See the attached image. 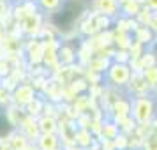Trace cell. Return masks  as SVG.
<instances>
[{"label": "cell", "instance_id": "obj_1", "mask_svg": "<svg viewBox=\"0 0 157 150\" xmlns=\"http://www.w3.org/2000/svg\"><path fill=\"white\" fill-rule=\"evenodd\" d=\"M86 11L88 6L85 0H62L60 7L46 16V23L53 29V32L69 37L78 32V25Z\"/></svg>", "mask_w": 157, "mask_h": 150}, {"label": "cell", "instance_id": "obj_2", "mask_svg": "<svg viewBox=\"0 0 157 150\" xmlns=\"http://www.w3.org/2000/svg\"><path fill=\"white\" fill-rule=\"evenodd\" d=\"M131 118L136 122L138 127L150 125L157 118V97L154 92L131 95Z\"/></svg>", "mask_w": 157, "mask_h": 150}, {"label": "cell", "instance_id": "obj_3", "mask_svg": "<svg viewBox=\"0 0 157 150\" xmlns=\"http://www.w3.org/2000/svg\"><path fill=\"white\" fill-rule=\"evenodd\" d=\"M132 74V65L131 62H120V60H111L106 71L102 72V78L106 81V85L113 90L125 92L129 85V79Z\"/></svg>", "mask_w": 157, "mask_h": 150}, {"label": "cell", "instance_id": "obj_4", "mask_svg": "<svg viewBox=\"0 0 157 150\" xmlns=\"http://www.w3.org/2000/svg\"><path fill=\"white\" fill-rule=\"evenodd\" d=\"M111 23H113V20L108 18V16H102L99 13H94V11L92 13L86 11V14L81 18V21L78 25V32L85 37H94L101 32L109 30Z\"/></svg>", "mask_w": 157, "mask_h": 150}, {"label": "cell", "instance_id": "obj_5", "mask_svg": "<svg viewBox=\"0 0 157 150\" xmlns=\"http://www.w3.org/2000/svg\"><path fill=\"white\" fill-rule=\"evenodd\" d=\"M44 25H46V16L41 11L30 13L29 16H25L21 21H20L21 32L29 37H39L41 36V30L44 29Z\"/></svg>", "mask_w": 157, "mask_h": 150}, {"label": "cell", "instance_id": "obj_6", "mask_svg": "<svg viewBox=\"0 0 157 150\" xmlns=\"http://www.w3.org/2000/svg\"><path fill=\"white\" fill-rule=\"evenodd\" d=\"M34 97H37L36 87L32 85V83H27V81L16 83L14 88L11 90V102L20 108H25Z\"/></svg>", "mask_w": 157, "mask_h": 150}, {"label": "cell", "instance_id": "obj_7", "mask_svg": "<svg viewBox=\"0 0 157 150\" xmlns=\"http://www.w3.org/2000/svg\"><path fill=\"white\" fill-rule=\"evenodd\" d=\"M86 6H88V9H92L94 13L108 16L113 21L120 16V0H90Z\"/></svg>", "mask_w": 157, "mask_h": 150}, {"label": "cell", "instance_id": "obj_8", "mask_svg": "<svg viewBox=\"0 0 157 150\" xmlns=\"http://www.w3.org/2000/svg\"><path fill=\"white\" fill-rule=\"evenodd\" d=\"M148 92H152V88H150V85L147 83L143 72L138 71V69H132V74H131L129 85H127V88H125V94L131 97V95H141V94H148Z\"/></svg>", "mask_w": 157, "mask_h": 150}, {"label": "cell", "instance_id": "obj_9", "mask_svg": "<svg viewBox=\"0 0 157 150\" xmlns=\"http://www.w3.org/2000/svg\"><path fill=\"white\" fill-rule=\"evenodd\" d=\"M25 55L30 64H41L44 55V41L41 37H30L27 46H25Z\"/></svg>", "mask_w": 157, "mask_h": 150}, {"label": "cell", "instance_id": "obj_10", "mask_svg": "<svg viewBox=\"0 0 157 150\" xmlns=\"http://www.w3.org/2000/svg\"><path fill=\"white\" fill-rule=\"evenodd\" d=\"M34 147L37 150H55L62 147V140H60L58 133H41L34 143Z\"/></svg>", "mask_w": 157, "mask_h": 150}, {"label": "cell", "instance_id": "obj_11", "mask_svg": "<svg viewBox=\"0 0 157 150\" xmlns=\"http://www.w3.org/2000/svg\"><path fill=\"white\" fill-rule=\"evenodd\" d=\"M58 64L60 65H72L78 60V50L69 43H60L58 44Z\"/></svg>", "mask_w": 157, "mask_h": 150}, {"label": "cell", "instance_id": "obj_12", "mask_svg": "<svg viewBox=\"0 0 157 150\" xmlns=\"http://www.w3.org/2000/svg\"><path fill=\"white\" fill-rule=\"evenodd\" d=\"M6 140H7L11 150H30L32 147H34V143L30 141V140L23 134L20 129H14V131L6 138Z\"/></svg>", "mask_w": 157, "mask_h": 150}, {"label": "cell", "instance_id": "obj_13", "mask_svg": "<svg viewBox=\"0 0 157 150\" xmlns=\"http://www.w3.org/2000/svg\"><path fill=\"white\" fill-rule=\"evenodd\" d=\"M95 141V136L92 134L90 129H85V127H78L76 129V136H74V147H79V148H88L92 147Z\"/></svg>", "mask_w": 157, "mask_h": 150}, {"label": "cell", "instance_id": "obj_14", "mask_svg": "<svg viewBox=\"0 0 157 150\" xmlns=\"http://www.w3.org/2000/svg\"><path fill=\"white\" fill-rule=\"evenodd\" d=\"M37 125H39V131L41 133H58V120L55 115H48L43 113L37 117Z\"/></svg>", "mask_w": 157, "mask_h": 150}, {"label": "cell", "instance_id": "obj_15", "mask_svg": "<svg viewBox=\"0 0 157 150\" xmlns=\"http://www.w3.org/2000/svg\"><path fill=\"white\" fill-rule=\"evenodd\" d=\"M101 134L104 140H109V141H113L117 136L120 134V127H118V124L109 117L108 120L102 122V127H101Z\"/></svg>", "mask_w": 157, "mask_h": 150}, {"label": "cell", "instance_id": "obj_16", "mask_svg": "<svg viewBox=\"0 0 157 150\" xmlns=\"http://www.w3.org/2000/svg\"><path fill=\"white\" fill-rule=\"evenodd\" d=\"M13 131H14V125H13L11 120H9L6 108L0 106V140H6Z\"/></svg>", "mask_w": 157, "mask_h": 150}, {"label": "cell", "instance_id": "obj_17", "mask_svg": "<svg viewBox=\"0 0 157 150\" xmlns=\"http://www.w3.org/2000/svg\"><path fill=\"white\" fill-rule=\"evenodd\" d=\"M60 4H62V0H36L37 9H39L44 16H48L50 13L57 11V9L60 7Z\"/></svg>", "mask_w": 157, "mask_h": 150}, {"label": "cell", "instance_id": "obj_18", "mask_svg": "<svg viewBox=\"0 0 157 150\" xmlns=\"http://www.w3.org/2000/svg\"><path fill=\"white\" fill-rule=\"evenodd\" d=\"M44 102H46V101L39 99V95H37V97H34V99H32L29 104L25 106V111H27V115H30V117H36V118L39 117V115H43Z\"/></svg>", "mask_w": 157, "mask_h": 150}, {"label": "cell", "instance_id": "obj_19", "mask_svg": "<svg viewBox=\"0 0 157 150\" xmlns=\"http://www.w3.org/2000/svg\"><path fill=\"white\" fill-rule=\"evenodd\" d=\"M141 72H143V76H145V79H147V83L150 85V88H152V92H154L157 88V64L141 69Z\"/></svg>", "mask_w": 157, "mask_h": 150}, {"label": "cell", "instance_id": "obj_20", "mask_svg": "<svg viewBox=\"0 0 157 150\" xmlns=\"http://www.w3.org/2000/svg\"><path fill=\"white\" fill-rule=\"evenodd\" d=\"M141 150H157V133L152 131V127H150L148 134H145V138H143Z\"/></svg>", "mask_w": 157, "mask_h": 150}, {"label": "cell", "instance_id": "obj_21", "mask_svg": "<svg viewBox=\"0 0 157 150\" xmlns=\"http://www.w3.org/2000/svg\"><path fill=\"white\" fill-rule=\"evenodd\" d=\"M145 25H147V27H148V29L157 36V11H152V13H150L148 21L145 23Z\"/></svg>", "mask_w": 157, "mask_h": 150}, {"label": "cell", "instance_id": "obj_22", "mask_svg": "<svg viewBox=\"0 0 157 150\" xmlns=\"http://www.w3.org/2000/svg\"><path fill=\"white\" fill-rule=\"evenodd\" d=\"M143 4H145L150 11H157V0H143Z\"/></svg>", "mask_w": 157, "mask_h": 150}, {"label": "cell", "instance_id": "obj_23", "mask_svg": "<svg viewBox=\"0 0 157 150\" xmlns=\"http://www.w3.org/2000/svg\"><path fill=\"white\" fill-rule=\"evenodd\" d=\"M20 2H25V0H7L9 6H14V4H20Z\"/></svg>", "mask_w": 157, "mask_h": 150}, {"label": "cell", "instance_id": "obj_24", "mask_svg": "<svg viewBox=\"0 0 157 150\" xmlns=\"http://www.w3.org/2000/svg\"><path fill=\"white\" fill-rule=\"evenodd\" d=\"M55 150H67L65 147H58V148H55Z\"/></svg>", "mask_w": 157, "mask_h": 150}, {"label": "cell", "instance_id": "obj_25", "mask_svg": "<svg viewBox=\"0 0 157 150\" xmlns=\"http://www.w3.org/2000/svg\"><path fill=\"white\" fill-rule=\"evenodd\" d=\"M0 2H7V0H0Z\"/></svg>", "mask_w": 157, "mask_h": 150}, {"label": "cell", "instance_id": "obj_26", "mask_svg": "<svg viewBox=\"0 0 157 150\" xmlns=\"http://www.w3.org/2000/svg\"><path fill=\"white\" fill-rule=\"evenodd\" d=\"M30 2H36V0H30Z\"/></svg>", "mask_w": 157, "mask_h": 150}]
</instances>
